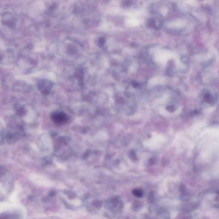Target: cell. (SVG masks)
Wrapping results in <instances>:
<instances>
[{"label": "cell", "instance_id": "3", "mask_svg": "<svg viewBox=\"0 0 219 219\" xmlns=\"http://www.w3.org/2000/svg\"><path fill=\"white\" fill-rule=\"evenodd\" d=\"M19 216L17 214H0V219H18Z\"/></svg>", "mask_w": 219, "mask_h": 219}, {"label": "cell", "instance_id": "5", "mask_svg": "<svg viewBox=\"0 0 219 219\" xmlns=\"http://www.w3.org/2000/svg\"><path fill=\"white\" fill-rule=\"evenodd\" d=\"M133 193L134 194V196H136L137 197H141L143 196V193L139 190H134L133 192Z\"/></svg>", "mask_w": 219, "mask_h": 219}, {"label": "cell", "instance_id": "4", "mask_svg": "<svg viewBox=\"0 0 219 219\" xmlns=\"http://www.w3.org/2000/svg\"><path fill=\"white\" fill-rule=\"evenodd\" d=\"M204 101L209 103H211L212 102V100H213L212 96L211 94L209 92H207L204 94Z\"/></svg>", "mask_w": 219, "mask_h": 219}, {"label": "cell", "instance_id": "8", "mask_svg": "<svg viewBox=\"0 0 219 219\" xmlns=\"http://www.w3.org/2000/svg\"><path fill=\"white\" fill-rule=\"evenodd\" d=\"M149 163L151 164H154L155 163V160L153 159H150L149 161Z\"/></svg>", "mask_w": 219, "mask_h": 219}, {"label": "cell", "instance_id": "9", "mask_svg": "<svg viewBox=\"0 0 219 219\" xmlns=\"http://www.w3.org/2000/svg\"><path fill=\"white\" fill-rule=\"evenodd\" d=\"M132 85H133V86L134 87H137L138 86L139 84L138 83H136V82H134Z\"/></svg>", "mask_w": 219, "mask_h": 219}, {"label": "cell", "instance_id": "7", "mask_svg": "<svg viewBox=\"0 0 219 219\" xmlns=\"http://www.w3.org/2000/svg\"><path fill=\"white\" fill-rule=\"evenodd\" d=\"M166 109L167 111H168L170 112H173L175 111L174 107L172 105H169V106L166 107Z\"/></svg>", "mask_w": 219, "mask_h": 219}, {"label": "cell", "instance_id": "6", "mask_svg": "<svg viewBox=\"0 0 219 219\" xmlns=\"http://www.w3.org/2000/svg\"><path fill=\"white\" fill-rule=\"evenodd\" d=\"M105 43V39L104 37H100L98 39V45L99 47H102L104 46Z\"/></svg>", "mask_w": 219, "mask_h": 219}, {"label": "cell", "instance_id": "1", "mask_svg": "<svg viewBox=\"0 0 219 219\" xmlns=\"http://www.w3.org/2000/svg\"><path fill=\"white\" fill-rule=\"evenodd\" d=\"M51 119L54 123L61 126L66 123L68 120L67 116L62 112H55L51 115Z\"/></svg>", "mask_w": 219, "mask_h": 219}, {"label": "cell", "instance_id": "2", "mask_svg": "<svg viewBox=\"0 0 219 219\" xmlns=\"http://www.w3.org/2000/svg\"><path fill=\"white\" fill-rule=\"evenodd\" d=\"M38 86L39 88L42 89L43 92L47 93L51 89L52 86V83L48 80L44 79L39 82Z\"/></svg>", "mask_w": 219, "mask_h": 219}]
</instances>
